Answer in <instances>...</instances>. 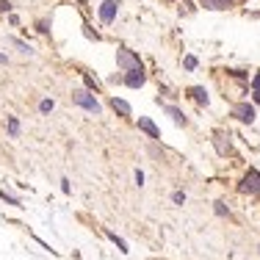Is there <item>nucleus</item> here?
I'll return each instance as SVG.
<instances>
[{"label":"nucleus","mask_w":260,"mask_h":260,"mask_svg":"<svg viewBox=\"0 0 260 260\" xmlns=\"http://www.w3.org/2000/svg\"><path fill=\"white\" fill-rule=\"evenodd\" d=\"M166 111H169V116H172V119H175V122H183V114H180V111L175 108V105H169V108H166Z\"/></svg>","instance_id":"12"},{"label":"nucleus","mask_w":260,"mask_h":260,"mask_svg":"<svg viewBox=\"0 0 260 260\" xmlns=\"http://www.w3.org/2000/svg\"><path fill=\"white\" fill-rule=\"evenodd\" d=\"M75 103L80 105V108L91 111V114H100V103H97L94 97H91V91H86V89L75 91Z\"/></svg>","instance_id":"2"},{"label":"nucleus","mask_w":260,"mask_h":260,"mask_svg":"<svg viewBox=\"0 0 260 260\" xmlns=\"http://www.w3.org/2000/svg\"><path fill=\"white\" fill-rule=\"evenodd\" d=\"M116 61H119V67H125V70H136V67H141L139 58H136L130 50H119V53H116Z\"/></svg>","instance_id":"6"},{"label":"nucleus","mask_w":260,"mask_h":260,"mask_svg":"<svg viewBox=\"0 0 260 260\" xmlns=\"http://www.w3.org/2000/svg\"><path fill=\"white\" fill-rule=\"evenodd\" d=\"M241 191H244V194H255V197H260V172H257V169H249V172L244 175Z\"/></svg>","instance_id":"1"},{"label":"nucleus","mask_w":260,"mask_h":260,"mask_svg":"<svg viewBox=\"0 0 260 260\" xmlns=\"http://www.w3.org/2000/svg\"><path fill=\"white\" fill-rule=\"evenodd\" d=\"M0 11H3V14H6V11H11V3H9V0H0Z\"/></svg>","instance_id":"17"},{"label":"nucleus","mask_w":260,"mask_h":260,"mask_svg":"<svg viewBox=\"0 0 260 260\" xmlns=\"http://www.w3.org/2000/svg\"><path fill=\"white\" fill-rule=\"evenodd\" d=\"M0 64H6V55L3 53H0Z\"/></svg>","instance_id":"20"},{"label":"nucleus","mask_w":260,"mask_h":260,"mask_svg":"<svg viewBox=\"0 0 260 260\" xmlns=\"http://www.w3.org/2000/svg\"><path fill=\"white\" fill-rule=\"evenodd\" d=\"M172 200H175L177 205H183V202H185V194H183V191H175V194H172Z\"/></svg>","instance_id":"16"},{"label":"nucleus","mask_w":260,"mask_h":260,"mask_svg":"<svg viewBox=\"0 0 260 260\" xmlns=\"http://www.w3.org/2000/svg\"><path fill=\"white\" fill-rule=\"evenodd\" d=\"M39 111H42V114H47V111H53V100H42V103H39Z\"/></svg>","instance_id":"13"},{"label":"nucleus","mask_w":260,"mask_h":260,"mask_svg":"<svg viewBox=\"0 0 260 260\" xmlns=\"http://www.w3.org/2000/svg\"><path fill=\"white\" fill-rule=\"evenodd\" d=\"M233 114L238 116L241 122H249V125H252V122H255V108H252L249 103H238V105H235V108H233Z\"/></svg>","instance_id":"3"},{"label":"nucleus","mask_w":260,"mask_h":260,"mask_svg":"<svg viewBox=\"0 0 260 260\" xmlns=\"http://www.w3.org/2000/svg\"><path fill=\"white\" fill-rule=\"evenodd\" d=\"M185 70H197V58H194V55H185Z\"/></svg>","instance_id":"14"},{"label":"nucleus","mask_w":260,"mask_h":260,"mask_svg":"<svg viewBox=\"0 0 260 260\" xmlns=\"http://www.w3.org/2000/svg\"><path fill=\"white\" fill-rule=\"evenodd\" d=\"M111 108L119 111L122 116H130V105H127L125 100H119V97H111Z\"/></svg>","instance_id":"8"},{"label":"nucleus","mask_w":260,"mask_h":260,"mask_svg":"<svg viewBox=\"0 0 260 260\" xmlns=\"http://www.w3.org/2000/svg\"><path fill=\"white\" fill-rule=\"evenodd\" d=\"M116 11H119V6H116V0H105V3L100 6V20H103V22H114Z\"/></svg>","instance_id":"4"},{"label":"nucleus","mask_w":260,"mask_h":260,"mask_svg":"<svg viewBox=\"0 0 260 260\" xmlns=\"http://www.w3.org/2000/svg\"><path fill=\"white\" fill-rule=\"evenodd\" d=\"M139 127L144 130V133L150 136V139H160V130L155 127V122H152V119H147V116H141V119H139Z\"/></svg>","instance_id":"7"},{"label":"nucleus","mask_w":260,"mask_h":260,"mask_svg":"<svg viewBox=\"0 0 260 260\" xmlns=\"http://www.w3.org/2000/svg\"><path fill=\"white\" fill-rule=\"evenodd\" d=\"M125 86H130V89H139V86H144V72H141V67H136V70H127Z\"/></svg>","instance_id":"5"},{"label":"nucleus","mask_w":260,"mask_h":260,"mask_svg":"<svg viewBox=\"0 0 260 260\" xmlns=\"http://www.w3.org/2000/svg\"><path fill=\"white\" fill-rule=\"evenodd\" d=\"M191 94H194L197 103H205V105H208V91L202 89V86H194V89H191Z\"/></svg>","instance_id":"9"},{"label":"nucleus","mask_w":260,"mask_h":260,"mask_svg":"<svg viewBox=\"0 0 260 260\" xmlns=\"http://www.w3.org/2000/svg\"><path fill=\"white\" fill-rule=\"evenodd\" d=\"M252 83H255V89H260V75H255V80H252Z\"/></svg>","instance_id":"18"},{"label":"nucleus","mask_w":260,"mask_h":260,"mask_svg":"<svg viewBox=\"0 0 260 260\" xmlns=\"http://www.w3.org/2000/svg\"><path fill=\"white\" fill-rule=\"evenodd\" d=\"M0 200H3V202H9V205H14V208H22L20 202H17L14 197H9V194H6V191H0Z\"/></svg>","instance_id":"11"},{"label":"nucleus","mask_w":260,"mask_h":260,"mask_svg":"<svg viewBox=\"0 0 260 260\" xmlns=\"http://www.w3.org/2000/svg\"><path fill=\"white\" fill-rule=\"evenodd\" d=\"M9 133L11 136H20V122H17L14 116H9Z\"/></svg>","instance_id":"10"},{"label":"nucleus","mask_w":260,"mask_h":260,"mask_svg":"<svg viewBox=\"0 0 260 260\" xmlns=\"http://www.w3.org/2000/svg\"><path fill=\"white\" fill-rule=\"evenodd\" d=\"M255 103H260V89H255Z\"/></svg>","instance_id":"19"},{"label":"nucleus","mask_w":260,"mask_h":260,"mask_svg":"<svg viewBox=\"0 0 260 260\" xmlns=\"http://www.w3.org/2000/svg\"><path fill=\"white\" fill-rule=\"evenodd\" d=\"M216 213H219V216H230V210L224 208V202H216Z\"/></svg>","instance_id":"15"}]
</instances>
